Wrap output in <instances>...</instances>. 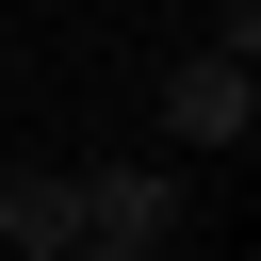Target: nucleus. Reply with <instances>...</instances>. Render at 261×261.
Returning <instances> with one entry per match:
<instances>
[{
    "label": "nucleus",
    "mask_w": 261,
    "mask_h": 261,
    "mask_svg": "<svg viewBox=\"0 0 261 261\" xmlns=\"http://www.w3.org/2000/svg\"><path fill=\"white\" fill-rule=\"evenodd\" d=\"M0 245H16V261H82V179H65V163H16V179H0Z\"/></svg>",
    "instance_id": "nucleus-3"
},
{
    "label": "nucleus",
    "mask_w": 261,
    "mask_h": 261,
    "mask_svg": "<svg viewBox=\"0 0 261 261\" xmlns=\"http://www.w3.org/2000/svg\"><path fill=\"white\" fill-rule=\"evenodd\" d=\"M82 261H179V245H82Z\"/></svg>",
    "instance_id": "nucleus-4"
},
{
    "label": "nucleus",
    "mask_w": 261,
    "mask_h": 261,
    "mask_svg": "<svg viewBox=\"0 0 261 261\" xmlns=\"http://www.w3.org/2000/svg\"><path fill=\"white\" fill-rule=\"evenodd\" d=\"M65 179H82V245H179V196H196V179H179L163 147H114V163H65Z\"/></svg>",
    "instance_id": "nucleus-1"
},
{
    "label": "nucleus",
    "mask_w": 261,
    "mask_h": 261,
    "mask_svg": "<svg viewBox=\"0 0 261 261\" xmlns=\"http://www.w3.org/2000/svg\"><path fill=\"white\" fill-rule=\"evenodd\" d=\"M163 147H261V65L179 49V65H163Z\"/></svg>",
    "instance_id": "nucleus-2"
}]
</instances>
